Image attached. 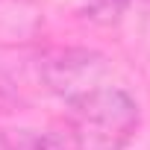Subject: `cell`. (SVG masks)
Listing matches in <instances>:
<instances>
[{"instance_id": "cell-2", "label": "cell", "mask_w": 150, "mask_h": 150, "mask_svg": "<svg viewBox=\"0 0 150 150\" xmlns=\"http://www.w3.org/2000/svg\"><path fill=\"white\" fill-rule=\"evenodd\" d=\"M132 3H138V0H100L103 15H109V18H112V12H121V9H127V6H132Z\"/></svg>"}, {"instance_id": "cell-3", "label": "cell", "mask_w": 150, "mask_h": 150, "mask_svg": "<svg viewBox=\"0 0 150 150\" xmlns=\"http://www.w3.org/2000/svg\"><path fill=\"white\" fill-rule=\"evenodd\" d=\"M9 100H12V94H9V86L0 80V109H6L9 106Z\"/></svg>"}, {"instance_id": "cell-1", "label": "cell", "mask_w": 150, "mask_h": 150, "mask_svg": "<svg viewBox=\"0 0 150 150\" xmlns=\"http://www.w3.org/2000/svg\"><path fill=\"white\" fill-rule=\"evenodd\" d=\"M65 121L71 150H124L138 127V103L127 88L100 83L74 97Z\"/></svg>"}]
</instances>
